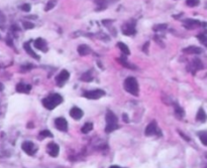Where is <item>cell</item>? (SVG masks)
Masks as SVG:
<instances>
[{
  "instance_id": "6da1fadb",
  "label": "cell",
  "mask_w": 207,
  "mask_h": 168,
  "mask_svg": "<svg viewBox=\"0 0 207 168\" xmlns=\"http://www.w3.org/2000/svg\"><path fill=\"white\" fill-rule=\"evenodd\" d=\"M63 102V98L62 96L59 94H52L49 97H47L46 99L42 100V105L44 107L48 110H53L55 109L58 105H60Z\"/></svg>"
},
{
  "instance_id": "7a4b0ae2",
  "label": "cell",
  "mask_w": 207,
  "mask_h": 168,
  "mask_svg": "<svg viewBox=\"0 0 207 168\" xmlns=\"http://www.w3.org/2000/svg\"><path fill=\"white\" fill-rule=\"evenodd\" d=\"M106 127H105V132L111 133L118 128V119L111 111H107L106 113Z\"/></svg>"
},
{
  "instance_id": "3957f363",
  "label": "cell",
  "mask_w": 207,
  "mask_h": 168,
  "mask_svg": "<svg viewBox=\"0 0 207 168\" xmlns=\"http://www.w3.org/2000/svg\"><path fill=\"white\" fill-rule=\"evenodd\" d=\"M124 90L126 91L127 93L131 94L133 96H137L138 95V84L137 80L132 78V76H129L126 81H124Z\"/></svg>"
},
{
  "instance_id": "277c9868",
  "label": "cell",
  "mask_w": 207,
  "mask_h": 168,
  "mask_svg": "<svg viewBox=\"0 0 207 168\" xmlns=\"http://www.w3.org/2000/svg\"><path fill=\"white\" fill-rule=\"evenodd\" d=\"M104 95H105V92L102 90H100V89L93 90V91H88V92H85L83 94V96L85 98L90 99V100H98Z\"/></svg>"
},
{
  "instance_id": "5b68a950",
  "label": "cell",
  "mask_w": 207,
  "mask_h": 168,
  "mask_svg": "<svg viewBox=\"0 0 207 168\" xmlns=\"http://www.w3.org/2000/svg\"><path fill=\"white\" fill-rule=\"evenodd\" d=\"M21 148H22V150L25 151L26 154H28V155H33V154H35V153L37 151L36 146L31 141H25V142H23L22 145H21Z\"/></svg>"
},
{
  "instance_id": "8992f818",
  "label": "cell",
  "mask_w": 207,
  "mask_h": 168,
  "mask_svg": "<svg viewBox=\"0 0 207 168\" xmlns=\"http://www.w3.org/2000/svg\"><path fill=\"white\" fill-rule=\"evenodd\" d=\"M55 125H56V128L60 131L66 132L68 130V122H67V120L63 117L57 118L55 120Z\"/></svg>"
},
{
  "instance_id": "52a82bcc",
  "label": "cell",
  "mask_w": 207,
  "mask_h": 168,
  "mask_svg": "<svg viewBox=\"0 0 207 168\" xmlns=\"http://www.w3.org/2000/svg\"><path fill=\"white\" fill-rule=\"evenodd\" d=\"M70 76V74L68 71H62L61 73L58 75V76L56 78V81H57V85L59 86V87H62V86H64V84L66 83V81L69 79Z\"/></svg>"
},
{
  "instance_id": "ba28073f",
  "label": "cell",
  "mask_w": 207,
  "mask_h": 168,
  "mask_svg": "<svg viewBox=\"0 0 207 168\" xmlns=\"http://www.w3.org/2000/svg\"><path fill=\"white\" fill-rule=\"evenodd\" d=\"M47 151L49 153V155L52 157H57L59 155V152H60V147L58 144L54 143V142H51L48 144L47 146Z\"/></svg>"
},
{
  "instance_id": "9c48e42d",
  "label": "cell",
  "mask_w": 207,
  "mask_h": 168,
  "mask_svg": "<svg viewBox=\"0 0 207 168\" xmlns=\"http://www.w3.org/2000/svg\"><path fill=\"white\" fill-rule=\"evenodd\" d=\"M156 134H159V129H158L156 121H153L148 124V127L146 128V135L153 136V135H156Z\"/></svg>"
},
{
  "instance_id": "30bf717a",
  "label": "cell",
  "mask_w": 207,
  "mask_h": 168,
  "mask_svg": "<svg viewBox=\"0 0 207 168\" xmlns=\"http://www.w3.org/2000/svg\"><path fill=\"white\" fill-rule=\"evenodd\" d=\"M70 116L75 120H80L83 117V111L78 107H73L70 110Z\"/></svg>"
},
{
  "instance_id": "8fae6325",
  "label": "cell",
  "mask_w": 207,
  "mask_h": 168,
  "mask_svg": "<svg viewBox=\"0 0 207 168\" xmlns=\"http://www.w3.org/2000/svg\"><path fill=\"white\" fill-rule=\"evenodd\" d=\"M31 90V85H26L25 83H19L17 86H16V91L18 93H25V94H27L30 93Z\"/></svg>"
},
{
  "instance_id": "7c38bea8",
  "label": "cell",
  "mask_w": 207,
  "mask_h": 168,
  "mask_svg": "<svg viewBox=\"0 0 207 168\" xmlns=\"http://www.w3.org/2000/svg\"><path fill=\"white\" fill-rule=\"evenodd\" d=\"M33 45H35L36 49L40 50L42 51H47L48 50L47 44H46V41L42 39V38H37V39H36L35 44H33Z\"/></svg>"
},
{
  "instance_id": "4fadbf2b",
  "label": "cell",
  "mask_w": 207,
  "mask_h": 168,
  "mask_svg": "<svg viewBox=\"0 0 207 168\" xmlns=\"http://www.w3.org/2000/svg\"><path fill=\"white\" fill-rule=\"evenodd\" d=\"M121 29L124 35H131L136 33V28H134V25L132 24H124Z\"/></svg>"
},
{
  "instance_id": "5bb4252c",
  "label": "cell",
  "mask_w": 207,
  "mask_h": 168,
  "mask_svg": "<svg viewBox=\"0 0 207 168\" xmlns=\"http://www.w3.org/2000/svg\"><path fill=\"white\" fill-rule=\"evenodd\" d=\"M183 51L185 54H195V55H198L202 52V50L200 47H197V46H189V47H186V49L183 50Z\"/></svg>"
},
{
  "instance_id": "9a60e30c",
  "label": "cell",
  "mask_w": 207,
  "mask_h": 168,
  "mask_svg": "<svg viewBox=\"0 0 207 168\" xmlns=\"http://www.w3.org/2000/svg\"><path fill=\"white\" fill-rule=\"evenodd\" d=\"M25 51L27 52L28 55H30L31 57H33V59H36V60H40V56H38L35 51H33L32 50H31V45H30V42H26V44H25Z\"/></svg>"
},
{
  "instance_id": "2e32d148",
  "label": "cell",
  "mask_w": 207,
  "mask_h": 168,
  "mask_svg": "<svg viewBox=\"0 0 207 168\" xmlns=\"http://www.w3.org/2000/svg\"><path fill=\"white\" fill-rule=\"evenodd\" d=\"M78 52L80 54V55H88L90 52H91V50L88 45H81L79 47H78Z\"/></svg>"
},
{
  "instance_id": "e0dca14e",
  "label": "cell",
  "mask_w": 207,
  "mask_h": 168,
  "mask_svg": "<svg viewBox=\"0 0 207 168\" xmlns=\"http://www.w3.org/2000/svg\"><path fill=\"white\" fill-rule=\"evenodd\" d=\"M196 120L199 122H205L206 121V113L204 111L203 108H200L197 112V116H196Z\"/></svg>"
},
{
  "instance_id": "ac0fdd59",
  "label": "cell",
  "mask_w": 207,
  "mask_h": 168,
  "mask_svg": "<svg viewBox=\"0 0 207 168\" xmlns=\"http://www.w3.org/2000/svg\"><path fill=\"white\" fill-rule=\"evenodd\" d=\"M200 24L199 21L194 20V19H188V20L185 21V27L186 28H195L196 26H198Z\"/></svg>"
},
{
  "instance_id": "d6986e66",
  "label": "cell",
  "mask_w": 207,
  "mask_h": 168,
  "mask_svg": "<svg viewBox=\"0 0 207 168\" xmlns=\"http://www.w3.org/2000/svg\"><path fill=\"white\" fill-rule=\"evenodd\" d=\"M92 129H93V123L87 122L83 127H82L81 131H82V133H84V134H88L89 132H91Z\"/></svg>"
},
{
  "instance_id": "ffe728a7",
  "label": "cell",
  "mask_w": 207,
  "mask_h": 168,
  "mask_svg": "<svg viewBox=\"0 0 207 168\" xmlns=\"http://www.w3.org/2000/svg\"><path fill=\"white\" fill-rule=\"evenodd\" d=\"M175 115H176V117H177V118L181 119V118L184 117L185 112H184V110H183L180 106H178V105H176V106H175Z\"/></svg>"
},
{
  "instance_id": "44dd1931",
  "label": "cell",
  "mask_w": 207,
  "mask_h": 168,
  "mask_svg": "<svg viewBox=\"0 0 207 168\" xmlns=\"http://www.w3.org/2000/svg\"><path fill=\"white\" fill-rule=\"evenodd\" d=\"M198 136H199V139L201 140L202 144H203L204 146L207 145V132L206 131H201L198 133Z\"/></svg>"
},
{
  "instance_id": "7402d4cb",
  "label": "cell",
  "mask_w": 207,
  "mask_h": 168,
  "mask_svg": "<svg viewBox=\"0 0 207 168\" xmlns=\"http://www.w3.org/2000/svg\"><path fill=\"white\" fill-rule=\"evenodd\" d=\"M117 46L119 47V50H121L123 54H126V55H129L131 54V51H129V50H128V47H127V45H124L123 42H118L117 44Z\"/></svg>"
},
{
  "instance_id": "603a6c76",
  "label": "cell",
  "mask_w": 207,
  "mask_h": 168,
  "mask_svg": "<svg viewBox=\"0 0 207 168\" xmlns=\"http://www.w3.org/2000/svg\"><path fill=\"white\" fill-rule=\"evenodd\" d=\"M192 66H194V68H195V71H197V70H202V69H203V65H202L201 60H198V59H195V60H193V64H192Z\"/></svg>"
},
{
  "instance_id": "cb8c5ba5",
  "label": "cell",
  "mask_w": 207,
  "mask_h": 168,
  "mask_svg": "<svg viewBox=\"0 0 207 168\" xmlns=\"http://www.w3.org/2000/svg\"><path fill=\"white\" fill-rule=\"evenodd\" d=\"M56 4H57V0H50V1L48 2V4H47L45 10H46V11L51 10V9H53V8L56 6Z\"/></svg>"
},
{
  "instance_id": "d4e9b609",
  "label": "cell",
  "mask_w": 207,
  "mask_h": 168,
  "mask_svg": "<svg viewBox=\"0 0 207 168\" xmlns=\"http://www.w3.org/2000/svg\"><path fill=\"white\" fill-rule=\"evenodd\" d=\"M200 0H186V4L190 7H195L197 5H199Z\"/></svg>"
},
{
  "instance_id": "484cf974",
  "label": "cell",
  "mask_w": 207,
  "mask_h": 168,
  "mask_svg": "<svg viewBox=\"0 0 207 168\" xmlns=\"http://www.w3.org/2000/svg\"><path fill=\"white\" fill-rule=\"evenodd\" d=\"M92 75L90 74V71H88V73H85L83 76H82V78H81V80L82 81H92Z\"/></svg>"
},
{
  "instance_id": "4316f807",
  "label": "cell",
  "mask_w": 207,
  "mask_h": 168,
  "mask_svg": "<svg viewBox=\"0 0 207 168\" xmlns=\"http://www.w3.org/2000/svg\"><path fill=\"white\" fill-rule=\"evenodd\" d=\"M40 136H41V137H53L52 133H51L49 130H42V131L40 133Z\"/></svg>"
},
{
  "instance_id": "83f0119b",
  "label": "cell",
  "mask_w": 207,
  "mask_h": 168,
  "mask_svg": "<svg viewBox=\"0 0 207 168\" xmlns=\"http://www.w3.org/2000/svg\"><path fill=\"white\" fill-rule=\"evenodd\" d=\"M197 38H198V39H199V40H200V41H201L203 45H205V44H206L207 38H206L205 34H203V33H202V34H199L198 36H197Z\"/></svg>"
},
{
  "instance_id": "f1b7e54d",
  "label": "cell",
  "mask_w": 207,
  "mask_h": 168,
  "mask_svg": "<svg viewBox=\"0 0 207 168\" xmlns=\"http://www.w3.org/2000/svg\"><path fill=\"white\" fill-rule=\"evenodd\" d=\"M23 27L25 28V29H31V28L35 27V25L32 24L31 22H25L23 23Z\"/></svg>"
},
{
  "instance_id": "f546056e",
  "label": "cell",
  "mask_w": 207,
  "mask_h": 168,
  "mask_svg": "<svg viewBox=\"0 0 207 168\" xmlns=\"http://www.w3.org/2000/svg\"><path fill=\"white\" fill-rule=\"evenodd\" d=\"M21 9L23 11H25V12H28L31 10V5L30 4H23V5L21 6Z\"/></svg>"
},
{
  "instance_id": "4dcf8cb0",
  "label": "cell",
  "mask_w": 207,
  "mask_h": 168,
  "mask_svg": "<svg viewBox=\"0 0 207 168\" xmlns=\"http://www.w3.org/2000/svg\"><path fill=\"white\" fill-rule=\"evenodd\" d=\"M165 28H166L165 24H161V25H159V26H156L155 28H154V29H155V30H157V29L160 30V29H165Z\"/></svg>"
},
{
  "instance_id": "1f68e13d",
  "label": "cell",
  "mask_w": 207,
  "mask_h": 168,
  "mask_svg": "<svg viewBox=\"0 0 207 168\" xmlns=\"http://www.w3.org/2000/svg\"><path fill=\"white\" fill-rule=\"evenodd\" d=\"M148 45H150V42H147V44L143 46V50L146 52V54H148Z\"/></svg>"
},
{
  "instance_id": "d6a6232c",
  "label": "cell",
  "mask_w": 207,
  "mask_h": 168,
  "mask_svg": "<svg viewBox=\"0 0 207 168\" xmlns=\"http://www.w3.org/2000/svg\"><path fill=\"white\" fill-rule=\"evenodd\" d=\"M122 118H123V121L126 122V123H128V117H127V115L126 114H123V116H122Z\"/></svg>"
},
{
  "instance_id": "836d02e7",
  "label": "cell",
  "mask_w": 207,
  "mask_h": 168,
  "mask_svg": "<svg viewBox=\"0 0 207 168\" xmlns=\"http://www.w3.org/2000/svg\"><path fill=\"white\" fill-rule=\"evenodd\" d=\"M3 89H4V87H3V85H2L1 83H0V91H2Z\"/></svg>"
},
{
  "instance_id": "e575fe53",
  "label": "cell",
  "mask_w": 207,
  "mask_h": 168,
  "mask_svg": "<svg viewBox=\"0 0 207 168\" xmlns=\"http://www.w3.org/2000/svg\"><path fill=\"white\" fill-rule=\"evenodd\" d=\"M109 168H120L119 166H116V165H113V166H110Z\"/></svg>"
},
{
  "instance_id": "d590c367",
  "label": "cell",
  "mask_w": 207,
  "mask_h": 168,
  "mask_svg": "<svg viewBox=\"0 0 207 168\" xmlns=\"http://www.w3.org/2000/svg\"><path fill=\"white\" fill-rule=\"evenodd\" d=\"M0 38H1V36H0Z\"/></svg>"
}]
</instances>
